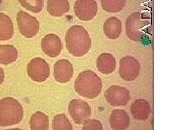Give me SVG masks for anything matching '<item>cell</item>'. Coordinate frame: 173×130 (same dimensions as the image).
I'll return each instance as SVG.
<instances>
[{
  "mask_svg": "<svg viewBox=\"0 0 173 130\" xmlns=\"http://www.w3.org/2000/svg\"><path fill=\"white\" fill-rule=\"evenodd\" d=\"M66 49L72 56H85L90 51L92 41L87 30L83 26L75 25L68 29L66 36Z\"/></svg>",
  "mask_w": 173,
  "mask_h": 130,
  "instance_id": "cell-1",
  "label": "cell"
},
{
  "mask_svg": "<svg viewBox=\"0 0 173 130\" xmlns=\"http://www.w3.org/2000/svg\"><path fill=\"white\" fill-rule=\"evenodd\" d=\"M102 80L92 70H85L79 74L75 83V89L81 96L95 98L101 93Z\"/></svg>",
  "mask_w": 173,
  "mask_h": 130,
  "instance_id": "cell-2",
  "label": "cell"
},
{
  "mask_svg": "<svg viewBox=\"0 0 173 130\" xmlns=\"http://www.w3.org/2000/svg\"><path fill=\"white\" fill-rule=\"evenodd\" d=\"M23 115V108L18 100L11 97L0 100V126L7 127L20 123Z\"/></svg>",
  "mask_w": 173,
  "mask_h": 130,
  "instance_id": "cell-3",
  "label": "cell"
},
{
  "mask_svg": "<svg viewBox=\"0 0 173 130\" xmlns=\"http://www.w3.org/2000/svg\"><path fill=\"white\" fill-rule=\"evenodd\" d=\"M17 22L20 33L24 37L32 39L38 32L39 21L35 17L20 10L17 15Z\"/></svg>",
  "mask_w": 173,
  "mask_h": 130,
  "instance_id": "cell-4",
  "label": "cell"
},
{
  "mask_svg": "<svg viewBox=\"0 0 173 130\" xmlns=\"http://www.w3.org/2000/svg\"><path fill=\"white\" fill-rule=\"evenodd\" d=\"M141 65L138 61L132 56H125L120 59L119 74L125 81H134L140 74Z\"/></svg>",
  "mask_w": 173,
  "mask_h": 130,
  "instance_id": "cell-5",
  "label": "cell"
},
{
  "mask_svg": "<svg viewBox=\"0 0 173 130\" xmlns=\"http://www.w3.org/2000/svg\"><path fill=\"white\" fill-rule=\"evenodd\" d=\"M28 74L29 77L37 83H43L50 75V67L46 61L40 57L32 59L28 64Z\"/></svg>",
  "mask_w": 173,
  "mask_h": 130,
  "instance_id": "cell-6",
  "label": "cell"
},
{
  "mask_svg": "<svg viewBox=\"0 0 173 130\" xmlns=\"http://www.w3.org/2000/svg\"><path fill=\"white\" fill-rule=\"evenodd\" d=\"M68 109L70 116L77 124H83L91 116L90 105L81 99L72 100Z\"/></svg>",
  "mask_w": 173,
  "mask_h": 130,
  "instance_id": "cell-7",
  "label": "cell"
},
{
  "mask_svg": "<svg viewBox=\"0 0 173 130\" xmlns=\"http://www.w3.org/2000/svg\"><path fill=\"white\" fill-rule=\"evenodd\" d=\"M107 102L112 106H125L130 101V92L124 87L113 85L105 93Z\"/></svg>",
  "mask_w": 173,
  "mask_h": 130,
  "instance_id": "cell-8",
  "label": "cell"
},
{
  "mask_svg": "<svg viewBox=\"0 0 173 130\" xmlns=\"http://www.w3.org/2000/svg\"><path fill=\"white\" fill-rule=\"evenodd\" d=\"M75 15L82 21L92 20L98 13L95 0H77L74 7Z\"/></svg>",
  "mask_w": 173,
  "mask_h": 130,
  "instance_id": "cell-9",
  "label": "cell"
},
{
  "mask_svg": "<svg viewBox=\"0 0 173 130\" xmlns=\"http://www.w3.org/2000/svg\"><path fill=\"white\" fill-rule=\"evenodd\" d=\"M41 48L47 56L51 58H54L61 53L63 44L58 36L54 33H50L44 36L42 39Z\"/></svg>",
  "mask_w": 173,
  "mask_h": 130,
  "instance_id": "cell-10",
  "label": "cell"
},
{
  "mask_svg": "<svg viewBox=\"0 0 173 130\" xmlns=\"http://www.w3.org/2000/svg\"><path fill=\"white\" fill-rule=\"evenodd\" d=\"M141 17L140 12H134L129 15L125 21V32L129 39L134 42L141 41Z\"/></svg>",
  "mask_w": 173,
  "mask_h": 130,
  "instance_id": "cell-11",
  "label": "cell"
},
{
  "mask_svg": "<svg viewBox=\"0 0 173 130\" xmlns=\"http://www.w3.org/2000/svg\"><path fill=\"white\" fill-rule=\"evenodd\" d=\"M54 70L55 80L60 83H68L74 74L73 65L67 59H60L56 62Z\"/></svg>",
  "mask_w": 173,
  "mask_h": 130,
  "instance_id": "cell-12",
  "label": "cell"
},
{
  "mask_svg": "<svg viewBox=\"0 0 173 130\" xmlns=\"http://www.w3.org/2000/svg\"><path fill=\"white\" fill-rule=\"evenodd\" d=\"M130 110L135 119L144 121L149 118L151 114V106L147 101L138 99L133 103Z\"/></svg>",
  "mask_w": 173,
  "mask_h": 130,
  "instance_id": "cell-13",
  "label": "cell"
},
{
  "mask_svg": "<svg viewBox=\"0 0 173 130\" xmlns=\"http://www.w3.org/2000/svg\"><path fill=\"white\" fill-rule=\"evenodd\" d=\"M130 124V118L124 110L115 109L110 117V125L114 130H125Z\"/></svg>",
  "mask_w": 173,
  "mask_h": 130,
  "instance_id": "cell-14",
  "label": "cell"
},
{
  "mask_svg": "<svg viewBox=\"0 0 173 130\" xmlns=\"http://www.w3.org/2000/svg\"><path fill=\"white\" fill-rule=\"evenodd\" d=\"M97 68L102 74L113 73L116 68V59L111 53H102L97 59Z\"/></svg>",
  "mask_w": 173,
  "mask_h": 130,
  "instance_id": "cell-15",
  "label": "cell"
},
{
  "mask_svg": "<svg viewBox=\"0 0 173 130\" xmlns=\"http://www.w3.org/2000/svg\"><path fill=\"white\" fill-rule=\"evenodd\" d=\"M103 31L108 39H118L122 32V23L116 17H111L106 20L103 25Z\"/></svg>",
  "mask_w": 173,
  "mask_h": 130,
  "instance_id": "cell-16",
  "label": "cell"
},
{
  "mask_svg": "<svg viewBox=\"0 0 173 130\" xmlns=\"http://www.w3.org/2000/svg\"><path fill=\"white\" fill-rule=\"evenodd\" d=\"M70 5L68 0H48L47 11L51 16L61 17L69 11Z\"/></svg>",
  "mask_w": 173,
  "mask_h": 130,
  "instance_id": "cell-17",
  "label": "cell"
},
{
  "mask_svg": "<svg viewBox=\"0 0 173 130\" xmlns=\"http://www.w3.org/2000/svg\"><path fill=\"white\" fill-rule=\"evenodd\" d=\"M14 34V27L11 18L5 13L0 12V41L11 39Z\"/></svg>",
  "mask_w": 173,
  "mask_h": 130,
  "instance_id": "cell-18",
  "label": "cell"
},
{
  "mask_svg": "<svg viewBox=\"0 0 173 130\" xmlns=\"http://www.w3.org/2000/svg\"><path fill=\"white\" fill-rule=\"evenodd\" d=\"M18 56V50L14 46L0 45V64L7 65L15 62Z\"/></svg>",
  "mask_w": 173,
  "mask_h": 130,
  "instance_id": "cell-19",
  "label": "cell"
},
{
  "mask_svg": "<svg viewBox=\"0 0 173 130\" xmlns=\"http://www.w3.org/2000/svg\"><path fill=\"white\" fill-rule=\"evenodd\" d=\"M29 124L31 130H48V116L41 111L35 112L30 118Z\"/></svg>",
  "mask_w": 173,
  "mask_h": 130,
  "instance_id": "cell-20",
  "label": "cell"
},
{
  "mask_svg": "<svg viewBox=\"0 0 173 130\" xmlns=\"http://www.w3.org/2000/svg\"><path fill=\"white\" fill-rule=\"evenodd\" d=\"M126 0H101L102 9L108 12H118L124 8Z\"/></svg>",
  "mask_w": 173,
  "mask_h": 130,
  "instance_id": "cell-21",
  "label": "cell"
},
{
  "mask_svg": "<svg viewBox=\"0 0 173 130\" xmlns=\"http://www.w3.org/2000/svg\"><path fill=\"white\" fill-rule=\"evenodd\" d=\"M54 130H72L73 127L65 114H58L53 120Z\"/></svg>",
  "mask_w": 173,
  "mask_h": 130,
  "instance_id": "cell-22",
  "label": "cell"
},
{
  "mask_svg": "<svg viewBox=\"0 0 173 130\" xmlns=\"http://www.w3.org/2000/svg\"><path fill=\"white\" fill-rule=\"evenodd\" d=\"M19 2L25 9L35 13L41 12L43 7V0H19Z\"/></svg>",
  "mask_w": 173,
  "mask_h": 130,
  "instance_id": "cell-23",
  "label": "cell"
},
{
  "mask_svg": "<svg viewBox=\"0 0 173 130\" xmlns=\"http://www.w3.org/2000/svg\"><path fill=\"white\" fill-rule=\"evenodd\" d=\"M82 130H103V127L99 120L89 118L83 124Z\"/></svg>",
  "mask_w": 173,
  "mask_h": 130,
  "instance_id": "cell-24",
  "label": "cell"
},
{
  "mask_svg": "<svg viewBox=\"0 0 173 130\" xmlns=\"http://www.w3.org/2000/svg\"><path fill=\"white\" fill-rule=\"evenodd\" d=\"M4 80H5V72L3 69L0 67V85L4 83Z\"/></svg>",
  "mask_w": 173,
  "mask_h": 130,
  "instance_id": "cell-25",
  "label": "cell"
},
{
  "mask_svg": "<svg viewBox=\"0 0 173 130\" xmlns=\"http://www.w3.org/2000/svg\"><path fill=\"white\" fill-rule=\"evenodd\" d=\"M6 130H22V129H18V128H14V129H6Z\"/></svg>",
  "mask_w": 173,
  "mask_h": 130,
  "instance_id": "cell-26",
  "label": "cell"
},
{
  "mask_svg": "<svg viewBox=\"0 0 173 130\" xmlns=\"http://www.w3.org/2000/svg\"><path fill=\"white\" fill-rule=\"evenodd\" d=\"M2 0H0V5H2Z\"/></svg>",
  "mask_w": 173,
  "mask_h": 130,
  "instance_id": "cell-27",
  "label": "cell"
}]
</instances>
